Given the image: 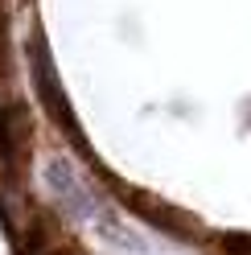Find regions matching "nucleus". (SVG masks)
<instances>
[{
	"label": "nucleus",
	"instance_id": "nucleus-1",
	"mask_svg": "<svg viewBox=\"0 0 251 255\" xmlns=\"http://www.w3.org/2000/svg\"><path fill=\"white\" fill-rule=\"evenodd\" d=\"M0 152H8V132H4V111H0Z\"/></svg>",
	"mask_w": 251,
	"mask_h": 255
}]
</instances>
